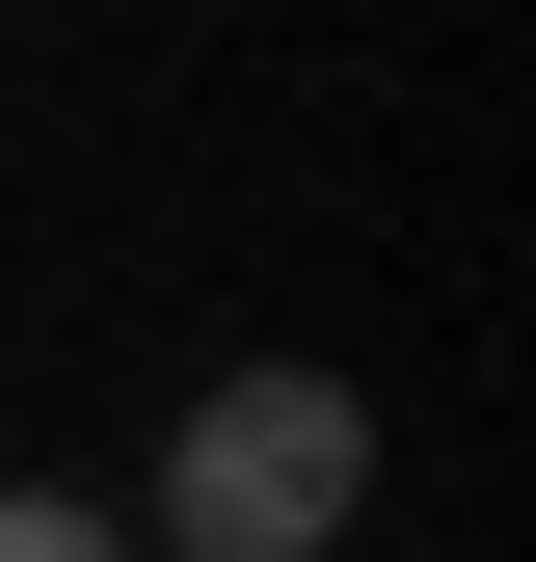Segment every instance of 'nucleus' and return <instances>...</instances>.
Returning <instances> with one entry per match:
<instances>
[{
	"label": "nucleus",
	"instance_id": "obj_1",
	"mask_svg": "<svg viewBox=\"0 0 536 562\" xmlns=\"http://www.w3.org/2000/svg\"><path fill=\"white\" fill-rule=\"evenodd\" d=\"M134 562H349L376 536V402L322 375V348H242V375L161 402V482L108 509Z\"/></svg>",
	"mask_w": 536,
	"mask_h": 562
},
{
	"label": "nucleus",
	"instance_id": "obj_2",
	"mask_svg": "<svg viewBox=\"0 0 536 562\" xmlns=\"http://www.w3.org/2000/svg\"><path fill=\"white\" fill-rule=\"evenodd\" d=\"M0 562H134V536H108V482H0Z\"/></svg>",
	"mask_w": 536,
	"mask_h": 562
}]
</instances>
